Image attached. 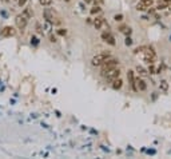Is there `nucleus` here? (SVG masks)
<instances>
[{
  "label": "nucleus",
  "mask_w": 171,
  "mask_h": 159,
  "mask_svg": "<svg viewBox=\"0 0 171 159\" xmlns=\"http://www.w3.org/2000/svg\"><path fill=\"white\" fill-rule=\"evenodd\" d=\"M64 1H71V0H64Z\"/></svg>",
  "instance_id": "nucleus-29"
},
{
  "label": "nucleus",
  "mask_w": 171,
  "mask_h": 159,
  "mask_svg": "<svg viewBox=\"0 0 171 159\" xmlns=\"http://www.w3.org/2000/svg\"><path fill=\"white\" fill-rule=\"evenodd\" d=\"M83 1H84V3H86V4H91V3H92V1H94V0H83Z\"/></svg>",
  "instance_id": "nucleus-26"
},
{
  "label": "nucleus",
  "mask_w": 171,
  "mask_h": 159,
  "mask_svg": "<svg viewBox=\"0 0 171 159\" xmlns=\"http://www.w3.org/2000/svg\"><path fill=\"white\" fill-rule=\"evenodd\" d=\"M111 86H112V88L114 90H120V88H122L123 87V80L120 78H118V79H115V80L112 82V83H111Z\"/></svg>",
  "instance_id": "nucleus-13"
},
{
  "label": "nucleus",
  "mask_w": 171,
  "mask_h": 159,
  "mask_svg": "<svg viewBox=\"0 0 171 159\" xmlns=\"http://www.w3.org/2000/svg\"><path fill=\"white\" fill-rule=\"evenodd\" d=\"M44 16H46L47 20H48L49 23H52L54 26H59V24L62 23V20L55 15V12L51 11V9H48V8L44 9Z\"/></svg>",
  "instance_id": "nucleus-4"
},
{
  "label": "nucleus",
  "mask_w": 171,
  "mask_h": 159,
  "mask_svg": "<svg viewBox=\"0 0 171 159\" xmlns=\"http://www.w3.org/2000/svg\"><path fill=\"white\" fill-rule=\"evenodd\" d=\"M147 71H148V74H157V72H155L157 69H155V67H154L152 64H150V67H148V69H147Z\"/></svg>",
  "instance_id": "nucleus-22"
},
{
  "label": "nucleus",
  "mask_w": 171,
  "mask_h": 159,
  "mask_svg": "<svg viewBox=\"0 0 171 159\" xmlns=\"http://www.w3.org/2000/svg\"><path fill=\"white\" fill-rule=\"evenodd\" d=\"M135 82H136V88H138V91H146L147 84H146V82L142 78H135Z\"/></svg>",
  "instance_id": "nucleus-11"
},
{
  "label": "nucleus",
  "mask_w": 171,
  "mask_h": 159,
  "mask_svg": "<svg viewBox=\"0 0 171 159\" xmlns=\"http://www.w3.org/2000/svg\"><path fill=\"white\" fill-rule=\"evenodd\" d=\"M39 3H40L43 7H48V6L52 4V0H39Z\"/></svg>",
  "instance_id": "nucleus-18"
},
{
  "label": "nucleus",
  "mask_w": 171,
  "mask_h": 159,
  "mask_svg": "<svg viewBox=\"0 0 171 159\" xmlns=\"http://www.w3.org/2000/svg\"><path fill=\"white\" fill-rule=\"evenodd\" d=\"M15 23H16V27H18L19 29H24L27 27L28 19H27V16H24V15H18L16 19H15Z\"/></svg>",
  "instance_id": "nucleus-7"
},
{
  "label": "nucleus",
  "mask_w": 171,
  "mask_h": 159,
  "mask_svg": "<svg viewBox=\"0 0 171 159\" xmlns=\"http://www.w3.org/2000/svg\"><path fill=\"white\" fill-rule=\"evenodd\" d=\"M49 40L52 42V43H55V42H58V40H56V36H54V35H51V36H49Z\"/></svg>",
  "instance_id": "nucleus-24"
},
{
  "label": "nucleus",
  "mask_w": 171,
  "mask_h": 159,
  "mask_svg": "<svg viewBox=\"0 0 171 159\" xmlns=\"http://www.w3.org/2000/svg\"><path fill=\"white\" fill-rule=\"evenodd\" d=\"M127 79H128V83H130V87L132 88V91H138V88H136V82H135V72H134L132 69H128Z\"/></svg>",
  "instance_id": "nucleus-10"
},
{
  "label": "nucleus",
  "mask_w": 171,
  "mask_h": 159,
  "mask_svg": "<svg viewBox=\"0 0 171 159\" xmlns=\"http://www.w3.org/2000/svg\"><path fill=\"white\" fill-rule=\"evenodd\" d=\"M159 88H160V91H163V92H167L168 91V83L166 80H162L159 83Z\"/></svg>",
  "instance_id": "nucleus-16"
},
{
  "label": "nucleus",
  "mask_w": 171,
  "mask_h": 159,
  "mask_svg": "<svg viewBox=\"0 0 171 159\" xmlns=\"http://www.w3.org/2000/svg\"><path fill=\"white\" fill-rule=\"evenodd\" d=\"M99 1H100V3H104V0H99Z\"/></svg>",
  "instance_id": "nucleus-28"
},
{
  "label": "nucleus",
  "mask_w": 171,
  "mask_h": 159,
  "mask_svg": "<svg viewBox=\"0 0 171 159\" xmlns=\"http://www.w3.org/2000/svg\"><path fill=\"white\" fill-rule=\"evenodd\" d=\"M131 43H132V42H131V39H130V38L126 39V44H127V46H131Z\"/></svg>",
  "instance_id": "nucleus-25"
},
{
  "label": "nucleus",
  "mask_w": 171,
  "mask_h": 159,
  "mask_svg": "<svg viewBox=\"0 0 171 159\" xmlns=\"http://www.w3.org/2000/svg\"><path fill=\"white\" fill-rule=\"evenodd\" d=\"M100 38H102V40L104 42V43L110 44V46H115V44H116L115 38L112 36V34H111L110 31H103V32H102V35H100Z\"/></svg>",
  "instance_id": "nucleus-6"
},
{
  "label": "nucleus",
  "mask_w": 171,
  "mask_h": 159,
  "mask_svg": "<svg viewBox=\"0 0 171 159\" xmlns=\"http://www.w3.org/2000/svg\"><path fill=\"white\" fill-rule=\"evenodd\" d=\"M143 59H145V62L148 63V64L155 63L157 54H155V51H154L152 47H145V48H143Z\"/></svg>",
  "instance_id": "nucleus-3"
},
{
  "label": "nucleus",
  "mask_w": 171,
  "mask_h": 159,
  "mask_svg": "<svg viewBox=\"0 0 171 159\" xmlns=\"http://www.w3.org/2000/svg\"><path fill=\"white\" fill-rule=\"evenodd\" d=\"M94 27L96 29H102V28H104V27H108V24L106 23V19L103 16L96 15V17L94 19Z\"/></svg>",
  "instance_id": "nucleus-8"
},
{
  "label": "nucleus",
  "mask_w": 171,
  "mask_h": 159,
  "mask_svg": "<svg viewBox=\"0 0 171 159\" xmlns=\"http://www.w3.org/2000/svg\"><path fill=\"white\" fill-rule=\"evenodd\" d=\"M162 1H165L166 4H171V0H162Z\"/></svg>",
  "instance_id": "nucleus-27"
},
{
  "label": "nucleus",
  "mask_w": 171,
  "mask_h": 159,
  "mask_svg": "<svg viewBox=\"0 0 171 159\" xmlns=\"http://www.w3.org/2000/svg\"><path fill=\"white\" fill-rule=\"evenodd\" d=\"M154 4V0H139V3L136 4V9L138 11H146Z\"/></svg>",
  "instance_id": "nucleus-9"
},
{
  "label": "nucleus",
  "mask_w": 171,
  "mask_h": 159,
  "mask_svg": "<svg viewBox=\"0 0 171 159\" xmlns=\"http://www.w3.org/2000/svg\"><path fill=\"white\" fill-rule=\"evenodd\" d=\"M26 3H27V0H18V4H19L20 7L26 6Z\"/></svg>",
  "instance_id": "nucleus-23"
},
{
  "label": "nucleus",
  "mask_w": 171,
  "mask_h": 159,
  "mask_svg": "<svg viewBox=\"0 0 171 159\" xmlns=\"http://www.w3.org/2000/svg\"><path fill=\"white\" fill-rule=\"evenodd\" d=\"M90 14L92 15V16H96V15H100V14H102V8H100V6L95 4V6H94L92 8L90 9Z\"/></svg>",
  "instance_id": "nucleus-14"
},
{
  "label": "nucleus",
  "mask_w": 171,
  "mask_h": 159,
  "mask_svg": "<svg viewBox=\"0 0 171 159\" xmlns=\"http://www.w3.org/2000/svg\"><path fill=\"white\" fill-rule=\"evenodd\" d=\"M167 7H168V4H166L165 1H162V3H159L157 6V9H158V11H160V9H165V8H167Z\"/></svg>",
  "instance_id": "nucleus-19"
},
{
  "label": "nucleus",
  "mask_w": 171,
  "mask_h": 159,
  "mask_svg": "<svg viewBox=\"0 0 171 159\" xmlns=\"http://www.w3.org/2000/svg\"><path fill=\"white\" fill-rule=\"evenodd\" d=\"M100 75L106 79V82L112 83L115 79L120 78V69H119L118 67H115V68H111V69H108V71H104V72H100Z\"/></svg>",
  "instance_id": "nucleus-1"
},
{
  "label": "nucleus",
  "mask_w": 171,
  "mask_h": 159,
  "mask_svg": "<svg viewBox=\"0 0 171 159\" xmlns=\"http://www.w3.org/2000/svg\"><path fill=\"white\" fill-rule=\"evenodd\" d=\"M56 32H58V35H59V36H64V35L67 34V29H66V28H59Z\"/></svg>",
  "instance_id": "nucleus-20"
},
{
  "label": "nucleus",
  "mask_w": 171,
  "mask_h": 159,
  "mask_svg": "<svg viewBox=\"0 0 171 159\" xmlns=\"http://www.w3.org/2000/svg\"><path fill=\"white\" fill-rule=\"evenodd\" d=\"M119 66V60L118 59H115V58H110L108 60H106L104 63L102 64V71L100 72H104V71H108V69H111V68H115V67H118Z\"/></svg>",
  "instance_id": "nucleus-5"
},
{
  "label": "nucleus",
  "mask_w": 171,
  "mask_h": 159,
  "mask_svg": "<svg viewBox=\"0 0 171 159\" xmlns=\"http://www.w3.org/2000/svg\"><path fill=\"white\" fill-rule=\"evenodd\" d=\"M15 34H16V31H15L14 27H6V28L1 31V35L6 36V38H8V36H14Z\"/></svg>",
  "instance_id": "nucleus-12"
},
{
  "label": "nucleus",
  "mask_w": 171,
  "mask_h": 159,
  "mask_svg": "<svg viewBox=\"0 0 171 159\" xmlns=\"http://www.w3.org/2000/svg\"><path fill=\"white\" fill-rule=\"evenodd\" d=\"M119 31L123 32V34H126V35H130L131 34V28H128V27H126V26H122L120 28H119Z\"/></svg>",
  "instance_id": "nucleus-17"
},
{
  "label": "nucleus",
  "mask_w": 171,
  "mask_h": 159,
  "mask_svg": "<svg viewBox=\"0 0 171 159\" xmlns=\"http://www.w3.org/2000/svg\"><path fill=\"white\" fill-rule=\"evenodd\" d=\"M136 72L139 74V76H142V78H145V76L148 75V71L146 68H143L142 66H138V67H136Z\"/></svg>",
  "instance_id": "nucleus-15"
},
{
  "label": "nucleus",
  "mask_w": 171,
  "mask_h": 159,
  "mask_svg": "<svg viewBox=\"0 0 171 159\" xmlns=\"http://www.w3.org/2000/svg\"><path fill=\"white\" fill-rule=\"evenodd\" d=\"M114 19H115V21H122L123 20V15L122 14H118L114 16Z\"/></svg>",
  "instance_id": "nucleus-21"
},
{
  "label": "nucleus",
  "mask_w": 171,
  "mask_h": 159,
  "mask_svg": "<svg viewBox=\"0 0 171 159\" xmlns=\"http://www.w3.org/2000/svg\"><path fill=\"white\" fill-rule=\"evenodd\" d=\"M110 58H111V55L108 52H100V54H96V55L91 59V64H92L94 67H100L102 64L104 63L106 60H108Z\"/></svg>",
  "instance_id": "nucleus-2"
}]
</instances>
